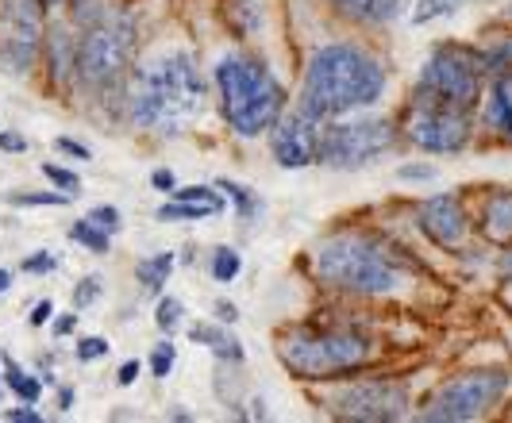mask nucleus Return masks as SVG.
Wrapping results in <instances>:
<instances>
[{
    "label": "nucleus",
    "instance_id": "1",
    "mask_svg": "<svg viewBox=\"0 0 512 423\" xmlns=\"http://www.w3.org/2000/svg\"><path fill=\"white\" fill-rule=\"evenodd\" d=\"M385 70L382 62L362 47L332 43L316 50L305 74V97L301 112L312 120H339L355 108H366L382 97Z\"/></svg>",
    "mask_w": 512,
    "mask_h": 423
},
{
    "label": "nucleus",
    "instance_id": "7",
    "mask_svg": "<svg viewBox=\"0 0 512 423\" xmlns=\"http://www.w3.org/2000/svg\"><path fill=\"white\" fill-rule=\"evenodd\" d=\"M482 97V81H478V66L466 50L443 47L428 58L424 74H420V89H416V104H432V108H455V112H470Z\"/></svg>",
    "mask_w": 512,
    "mask_h": 423
},
{
    "label": "nucleus",
    "instance_id": "15",
    "mask_svg": "<svg viewBox=\"0 0 512 423\" xmlns=\"http://www.w3.org/2000/svg\"><path fill=\"white\" fill-rule=\"evenodd\" d=\"M343 16L351 20H362V24H382L389 16H397L401 0H335Z\"/></svg>",
    "mask_w": 512,
    "mask_h": 423
},
{
    "label": "nucleus",
    "instance_id": "17",
    "mask_svg": "<svg viewBox=\"0 0 512 423\" xmlns=\"http://www.w3.org/2000/svg\"><path fill=\"white\" fill-rule=\"evenodd\" d=\"M486 231L493 239H512V193L493 197L486 208Z\"/></svg>",
    "mask_w": 512,
    "mask_h": 423
},
{
    "label": "nucleus",
    "instance_id": "28",
    "mask_svg": "<svg viewBox=\"0 0 512 423\" xmlns=\"http://www.w3.org/2000/svg\"><path fill=\"white\" fill-rule=\"evenodd\" d=\"M104 354H108V343H104L101 335H89V339L77 343V362H97Z\"/></svg>",
    "mask_w": 512,
    "mask_h": 423
},
{
    "label": "nucleus",
    "instance_id": "16",
    "mask_svg": "<svg viewBox=\"0 0 512 423\" xmlns=\"http://www.w3.org/2000/svg\"><path fill=\"white\" fill-rule=\"evenodd\" d=\"M193 335V343H205L216 358H228V362H243V347H239V339H231L228 331H220V327L212 324H201L189 331Z\"/></svg>",
    "mask_w": 512,
    "mask_h": 423
},
{
    "label": "nucleus",
    "instance_id": "14",
    "mask_svg": "<svg viewBox=\"0 0 512 423\" xmlns=\"http://www.w3.org/2000/svg\"><path fill=\"white\" fill-rule=\"evenodd\" d=\"M420 227H424V235L439 243V247L455 250L466 239V212H462V204L455 197H432L424 200V208H420Z\"/></svg>",
    "mask_w": 512,
    "mask_h": 423
},
{
    "label": "nucleus",
    "instance_id": "27",
    "mask_svg": "<svg viewBox=\"0 0 512 423\" xmlns=\"http://www.w3.org/2000/svg\"><path fill=\"white\" fill-rule=\"evenodd\" d=\"M181 316H185V308H181V300L166 297V300H162V304H158V327H162V331H174V327H178Z\"/></svg>",
    "mask_w": 512,
    "mask_h": 423
},
{
    "label": "nucleus",
    "instance_id": "10",
    "mask_svg": "<svg viewBox=\"0 0 512 423\" xmlns=\"http://www.w3.org/2000/svg\"><path fill=\"white\" fill-rule=\"evenodd\" d=\"M409 135L416 147L432 154H455L470 139V112L455 108H432V104H412Z\"/></svg>",
    "mask_w": 512,
    "mask_h": 423
},
{
    "label": "nucleus",
    "instance_id": "25",
    "mask_svg": "<svg viewBox=\"0 0 512 423\" xmlns=\"http://www.w3.org/2000/svg\"><path fill=\"white\" fill-rule=\"evenodd\" d=\"M455 12V0H420L416 4V24H428V20H436V16H451Z\"/></svg>",
    "mask_w": 512,
    "mask_h": 423
},
{
    "label": "nucleus",
    "instance_id": "4",
    "mask_svg": "<svg viewBox=\"0 0 512 423\" xmlns=\"http://www.w3.org/2000/svg\"><path fill=\"white\" fill-rule=\"evenodd\" d=\"M131 58H135V24L124 12H108V16H97L77 39L74 70L85 85L112 89L116 81L128 77Z\"/></svg>",
    "mask_w": 512,
    "mask_h": 423
},
{
    "label": "nucleus",
    "instance_id": "38",
    "mask_svg": "<svg viewBox=\"0 0 512 423\" xmlns=\"http://www.w3.org/2000/svg\"><path fill=\"white\" fill-rule=\"evenodd\" d=\"M58 150H66V154H74V158H89V147H81L74 139H58Z\"/></svg>",
    "mask_w": 512,
    "mask_h": 423
},
{
    "label": "nucleus",
    "instance_id": "33",
    "mask_svg": "<svg viewBox=\"0 0 512 423\" xmlns=\"http://www.w3.org/2000/svg\"><path fill=\"white\" fill-rule=\"evenodd\" d=\"M0 150H8V154H24L27 139L24 135H16V131H0Z\"/></svg>",
    "mask_w": 512,
    "mask_h": 423
},
{
    "label": "nucleus",
    "instance_id": "42",
    "mask_svg": "<svg viewBox=\"0 0 512 423\" xmlns=\"http://www.w3.org/2000/svg\"><path fill=\"white\" fill-rule=\"evenodd\" d=\"M154 185H158V189H166V193H170V189H174V177L166 174V170H158V174H154Z\"/></svg>",
    "mask_w": 512,
    "mask_h": 423
},
{
    "label": "nucleus",
    "instance_id": "32",
    "mask_svg": "<svg viewBox=\"0 0 512 423\" xmlns=\"http://www.w3.org/2000/svg\"><path fill=\"white\" fill-rule=\"evenodd\" d=\"M51 270H58V258H54V254H47V250L31 254V258L24 262V274H51Z\"/></svg>",
    "mask_w": 512,
    "mask_h": 423
},
{
    "label": "nucleus",
    "instance_id": "44",
    "mask_svg": "<svg viewBox=\"0 0 512 423\" xmlns=\"http://www.w3.org/2000/svg\"><path fill=\"white\" fill-rule=\"evenodd\" d=\"M77 4H81V0H77Z\"/></svg>",
    "mask_w": 512,
    "mask_h": 423
},
{
    "label": "nucleus",
    "instance_id": "26",
    "mask_svg": "<svg viewBox=\"0 0 512 423\" xmlns=\"http://www.w3.org/2000/svg\"><path fill=\"white\" fill-rule=\"evenodd\" d=\"M174 354H178V347L174 343H158L151 354V374L154 377H166L170 370H174Z\"/></svg>",
    "mask_w": 512,
    "mask_h": 423
},
{
    "label": "nucleus",
    "instance_id": "40",
    "mask_svg": "<svg viewBox=\"0 0 512 423\" xmlns=\"http://www.w3.org/2000/svg\"><path fill=\"white\" fill-rule=\"evenodd\" d=\"M216 312H220V320H224V324H235V320H239L235 304H228V300H220V304H216Z\"/></svg>",
    "mask_w": 512,
    "mask_h": 423
},
{
    "label": "nucleus",
    "instance_id": "30",
    "mask_svg": "<svg viewBox=\"0 0 512 423\" xmlns=\"http://www.w3.org/2000/svg\"><path fill=\"white\" fill-rule=\"evenodd\" d=\"M85 220H93V224L101 227V231H120V212H116L112 204H101V208H93Z\"/></svg>",
    "mask_w": 512,
    "mask_h": 423
},
{
    "label": "nucleus",
    "instance_id": "18",
    "mask_svg": "<svg viewBox=\"0 0 512 423\" xmlns=\"http://www.w3.org/2000/svg\"><path fill=\"white\" fill-rule=\"evenodd\" d=\"M170 270H174V254H170V250H162V254H154L147 262H139V281H143V289L158 293V289L166 285Z\"/></svg>",
    "mask_w": 512,
    "mask_h": 423
},
{
    "label": "nucleus",
    "instance_id": "39",
    "mask_svg": "<svg viewBox=\"0 0 512 423\" xmlns=\"http://www.w3.org/2000/svg\"><path fill=\"white\" fill-rule=\"evenodd\" d=\"M12 423H20V420H27V423H39V412H31V408H12V412H4Z\"/></svg>",
    "mask_w": 512,
    "mask_h": 423
},
{
    "label": "nucleus",
    "instance_id": "11",
    "mask_svg": "<svg viewBox=\"0 0 512 423\" xmlns=\"http://www.w3.org/2000/svg\"><path fill=\"white\" fill-rule=\"evenodd\" d=\"M409 408V393L405 385H393V381H370V385H355L347 389L343 397L335 400V412L347 416V420H401Z\"/></svg>",
    "mask_w": 512,
    "mask_h": 423
},
{
    "label": "nucleus",
    "instance_id": "36",
    "mask_svg": "<svg viewBox=\"0 0 512 423\" xmlns=\"http://www.w3.org/2000/svg\"><path fill=\"white\" fill-rule=\"evenodd\" d=\"M401 177H409V181H428V177H436L432 166H409V170H401Z\"/></svg>",
    "mask_w": 512,
    "mask_h": 423
},
{
    "label": "nucleus",
    "instance_id": "29",
    "mask_svg": "<svg viewBox=\"0 0 512 423\" xmlns=\"http://www.w3.org/2000/svg\"><path fill=\"white\" fill-rule=\"evenodd\" d=\"M43 174L51 177V181L58 185V189H62V193H77V185H81V181H77V174L62 170V166H54V162H43Z\"/></svg>",
    "mask_w": 512,
    "mask_h": 423
},
{
    "label": "nucleus",
    "instance_id": "3",
    "mask_svg": "<svg viewBox=\"0 0 512 423\" xmlns=\"http://www.w3.org/2000/svg\"><path fill=\"white\" fill-rule=\"evenodd\" d=\"M216 85L224 97V116L239 135H262L266 127L278 124L285 93L258 58H243V54L224 58L216 66Z\"/></svg>",
    "mask_w": 512,
    "mask_h": 423
},
{
    "label": "nucleus",
    "instance_id": "2",
    "mask_svg": "<svg viewBox=\"0 0 512 423\" xmlns=\"http://www.w3.org/2000/svg\"><path fill=\"white\" fill-rule=\"evenodd\" d=\"M131 120L139 127H151L162 135H178L189 120L205 108V77L197 62L181 50L158 54L139 74L131 77Z\"/></svg>",
    "mask_w": 512,
    "mask_h": 423
},
{
    "label": "nucleus",
    "instance_id": "13",
    "mask_svg": "<svg viewBox=\"0 0 512 423\" xmlns=\"http://www.w3.org/2000/svg\"><path fill=\"white\" fill-rule=\"evenodd\" d=\"M316 150H320V120L305 116L301 108L274 127V154H278V162H282L285 170L312 166Z\"/></svg>",
    "mask_w": 512,
    "mask_h": 423
},
{
    "label": "nucleus",
    "instance_id": "21",
    "mask_svg": "<svg viewBox=\"0 0 512 423\" xmlns=\"http://www.w3.org/2000/svg\"><path fill=\"white\" fill-rule=\"evenodd\" d=\"M74 243H81V247H89L93 254H108V231H101V227L93 224V220H81V224H74Z\"/></svg>",
    "mask_w": 512,
    "mask_h": 423
},
{
    "label": "nucleus",
    "instance_id": "6",
    "mask_svg": "<svg viewBox=\"0 0 512 423\" xmlns=\"http://www.w3.org/2000/svg\"><path fill=\"white\" fill-rule=\"evenodd\" d=\"M282 358L293 374L332 377L359 370L370 358V343L351 331H297L282 343Z\"/></svg>",
    "mask_w": 512,
    "mask_h": 423
},
{
    "label": "nucleus",
    "instance_id": "34",
    "mask_svg": "<svg viewBox=\"0 0 512 423\" xmlns=\"http://www.w3.org/2000/svg\"><path fill=\"white\" fill-rule=\"evenodd\" d=\"M51 312H54V308H51V300H39V304H35V312H31V324H35V327H43V324H47V320H51Z\"/></svg>",
    "mask_w": 512,
    "mask_h": 423
},
{
    "label": "nucleus",
    "instance_id": "5",
    "mask_svg": "<svg viewBox=\"0 0 512 423\" xmlns=\"http://www.w3.org/2000/svg\"><path fill=\"white\" fill-rule=\"evenodd\" d=\"M316 266L332 285L347 289V293H389L401 285L397 266L374 243L355 239V235L324 243V250L316 254Z\"/></svg>",
    "mask_w": 512,
    "mask_h": 423
},
{
    "label": "nucleus",
    "instance_id": "22",
    "mask_svg": "<svg viewBox=\"0 0 512 423\" xmlns=\"http://www.w3.org/2000/svg\"><path fill=\"white\" fill-rule=\"evenodd\" d=\"M239 254L235 250H228V247H220L216 254H212V277L216 281H231V277H239Z\"/></svg>",
    "mask_w": 512,
    "mask_h": 423
},
{
    "label": "nucleus",
    "instance_id": "41",
    "mask_svg": "<svg viewBox=\"0 0 512 423\" xmlns=\"http://www.w3.org/2000/svg\"><path fill=\"white\" fill-rule=\"evenodd\" d=\"M77 327V316H62V320H54V335H70Z\"/></svg>",
    "mask_w": 512,
    "mask_h": 423
},
{
    "label": "nucleus",
    "instance_id": "43",
    "mask_svg": "<svg viewBox=\"0 0 512 423\" xmlns=\"http://www.w3.org/2000/svg\"><path fill=\"white\" fill-rule=\"evenodd\" d=\"M8 289V270H0V293Z\"/></svg>",
    "mask_w": 512,
    "mask_h": 423
},
{
    "label": "nucleus",
    "instance_id": "9",
    "mask_svg": "<svg viewBox=\"0 0 512 423\" xmlns=\"http://www.w3.org/2000/svg\"><path fill=\"white\" fill-rule=\"evenodd\" d=\"M505 385H509V377H505V374L455 377V381H447L436 397H432V404L424 408V420H432V423L478 420V416H486L489 408L501 400Z\"/></svg>",
    "mask_w": 512,
    "mask_h": 423
},
{
    "label": "nucleus",
    "instance_id": "8",
    "mask_svg": "<svg viewBox=\"0 0 512 423\" xmlns=\"http://www.w3.org/2000/svg\"><path fill=\"white\" fill-rule=\"evenodd\" d=\"M393 147V124L389 120H343V124L320 127V150L316 158L335 170H359L378 154Z\"/></svg>",
    "mask_w": 512,
    "mask_h": 423
},
{
    "label": "nucleus",
    "instance_id": "37",
    "mask_svg": "<svg viewBox=\"0 0 512 423\" xmlns=\"http://www.w3.org/2000/svg\"><path fill=\"white\" fill-rule=\"evenodd\" d=\"M224 189H228L231 197H235V208H243V212H251V197H247V189H235V185H228V181H224Z\"/></svg>",
    "mask_w": 512,
    "mask_h": 423
},
{
    "label": "nucleus",
    "instance_id": "31",
    "mask_svg": "<svg viewBox=\"0 0 512 423\" xmlns=\"http://www.w3.org/2000/svg\"><path fill=\"white\" fill-rule=\"evenodd\" d=\"M101 297V281L97 277H85V281H77V289H74V304L77 308H89L93 300Z\"/></svg>",
    "mask_w": 512,
    "mask_h": 423
},
{
    "label": "nucleus",
    "instance_id": "35",
    "mask_svg": "<svg viewBox=\"0 0 512 423\" xmlns=\"http://www.w3.org/2000/svg\"><path fill=\"white\" fill-rule=\"evenodd\" d=\"M135 377H139V362H124L116 381H120V385H135Z\"/></svg>",
    "mask_w": 512,
    "mask_h": 423
},
{
    "label": "nucleus",
    "instance_id": "12",
    "mask_svg": "<svg viewBox=\"0 0 512 423\" xmlns=\"http://www.w3.org/2000/svg\"><path fill=\"white\" fill-rule=\"evenodd\" d=\"M4 24H8V35H4L0 58L12 70H24L39 39V0H4Z\"/></svg>",
    "mask_w": 512,
    "mask_h": 423
},
{
    "label": "nucleus",
    "instance_id": "24",
    "mask_svg": "<svg viewBox=\"0 0 512 423\" xmlns=\"http://www.w3.org/2000/svg\"><path fill=\"white\" fill-rule=\"evenodd\" d=\"M174 200H193V204H212V208H224L220 193H212L208 185H189V189H170Z\"/></svg>",
    "mask_w": 512,
    "mask_h": 423
},
{
    "label": "nucleus",
    "instance_id": "23",
    "mask_svg": "<svg viewBox=\"0 0 512 423\" xmlns=\"http://www.w3.org/2000/svg\"><path fill=\"white\" fill-rule=\"evenodd\" d=\"M8 200L24 208H51V204H70V193H12Z\"/></svg>",
    "mask_w": 512,
    "mask_h": 423
},
{
    "label": "nucleus",
    "instance_id": "20",
    "mask_svg": "<svg viewBox=\"0 0 512 423\" xmlns=\"http://www.w3.org/2000/svg\"><path fill=\"white\" fill-rule=\"evenodd\" d=\"M220 208L212 204H193V200H174L166 208H158V220H205V216H216Z\"/></svg>",
    "mask_w": 512,
    "mask_h": 423
},
{
    "label": "nucleus",
    "instance_id": "19",
    "mask_svg": "<svg viewBox=\"0 0 512 423\" xmlns=\"http://www.w3.org/2000/svg\"><path fill=\"white\" fill-rule=\"evenodd\" d=\"M4 381H8V389H12L16 397H24L27 404H35V400H39V381H35V377H27L12 358H4Z\"/></svg>",
    "mask_w": 512,
    "mask_h": 423
}]
</instances>
